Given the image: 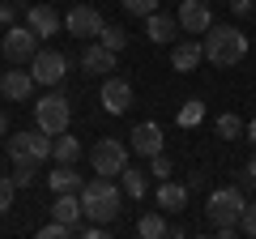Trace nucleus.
Wrapping results in <instances>:
<instances>
[{
    "label": "nucleus",
    "instance_id": "nucleus-1",
    "mask_svg": "<svg viewBox=\"0 0 256 239\" xmlns=\"http://www.w3.org/2000/svg\"><path fill=\"white\" fill-rule=\"evenodd\" d=\"M205 60H214V68H235L248 60V34L235 26H214L205 34Z\"/></svg>",
    "mask_w": 256,
    "mask_h": 239
},
{
    "label": "nucleus",
    "instance_id": "nucleus-2",
    "mask_svg": "<svg viewBox=\"0 0 256 239\" xmlns=\"http://www.w3.org/2000/svg\"><path fill=\"white\" fill-rule=\"evenodd\" d=\"M120 201H124V188H116L107 180V175H98V180H90V184L82 188V205H86V218L90 222H116L120 218Z\"/></svg>",
    "mask_w": 256,
    "mask_h": 239
},
{
    "label": "nucleus",
    "instance_id": "nucleus-3",
    "mask_svg": "<svg viewBox=\"0 0 256 239\" xmlns=\"http://www.w3.org/2000/svg\"><path fill=\"white\" fill-rule=\"evenodd\" d=\"M244 210H248V196L239 188H214L210 201H205V214L218 230H235L244 222Z\"/></svg>",
    "mask_w": 256,
    "mask_h": 239
},
{
    "label": "nucleus",
    "instance_id": "nucleus-4",
    "mask_svg": "<svg viewBox=\"0 0 256 239\" xmlns=\"http://www.w3.org/2000/svg\"><path fill=\"white\" fill-rule=\"evenodd\" d=\"M52 154H56V137H47L43 128H38V132H13V137H9V158H13V166H22V162L43 166Z\"/></svg>",
    "mask_w": 256,
    "mask_h": 239
},
{
    "label": "nucleus",
    "instance_id": "nucleus-5",
    "mask_svg": "<svg viewBox=\"0 0 256 239\" xmlns=\"http://www.w3.org/2000/svg\"><path fill=\"white\" fill-rule=\"evenodd\" d=\"M34 120H38V128L47 137H60V132H68L73 102L64 98V94H43V102H34Z\"/></svg>",
    "mask_w": 256,
    "mask_h": 239
},
{
    "label": "nucleus",
    "instance_id": "nucleus-6",
    "mask_svg": "<svg viewBox=\"0 0 256 239\" xmlns=\"http://www.w3.org/2000/svg\"><path fill=\"white\" fill-rule=\"evenodd\" d=\"M90 162H94V171H98V175L116 180V175H124V171H128V146H120V141L102 137L98 146L90 150Z\"/></svg>",
    "mask_w": 256,
    "mask_h": 239
},
{
    "label": "nucleus",
    "instance_id": "nucleus-7",
    "mask_svg": "<svg viewBox=\"0 0 256 239\" xmlns=\"http://www.w3.org/2000/svg\"><path fill=\"white\" fill-rule=\"evenodd\" d=\"M4 56H9L13 64H30L38 56V34L30 26H9V34H4Z\"/></svg>",
    "mask_w": 256,
    "mask_h": 239
},
{
    "label": "nucleus",
    "instance_id": "nucleus-8",
    "mask_svg": "<svg viewBox=\"0 0 256 239\" xmlns=\"http://www.w3.org/2000/svg\"><path fill=\"white\" fill-rule=\"evenodd\" d=\"M30 73H34L38 86H60L64 73H68V56L64 52H38L30 60Z\"/></svg>",
    "mask_w": 256,
    "mask_h": 239
},
{
    "label": "nucleus",
    "instance_id": "nucleus-9",
    "mask_svg": "<svg viewBox=\"0 0 256 239\" xmlns=\"http://www.w3.org/2000/svg\"><path fill=\"white\" fill-rule=\"evenodd\" d=\"M180 30L184 34H210L214 30V13L205 0H180Z\"/></svg>",
    "mask_w": 256,
    "mask_h": 239
},
{
    "label": "nucleus",
    "instance_id": "nucleus-10",
    "mask_svg": "<svg viewBox=\"0 0 256 239\" xmlns=\"http://www.w3.org/2000/svg\"><path fill=\"white\" fill-rule=\"evenodd\" d=\"M102 13L98 9H90V4H77V9H68V18H64V30L68 34H77V38H94V34H102Z\"/></svg>",
    "mask_w": 256,
    "mask_h": 239
},
{
    "label": "nucleus",
    "instance_id": "nucleus-11",
    "mask_svg": "<svg viewBox=\"0 0 256 239\" xmlns=\"http://www.w3.org/2000/svg\"><path fill=\"white\" fill-rule=\"evenodd\" d=\"M102 107H107L111 116H124V111L132 107V86H128L124 77H107V82H102Z\"/></svg>",
    "mask_w": 256,
    "mask_h": 239
},
{
    "label": "nucleus",
    "instance_id": "nucleus-12",
    "mask_svg": "<svg viewBox=\"0 0 256 239\" xmlns=\"http://www.w3.org/2000/svg\"><path fill=\"white\" fill-rule=\"evenodd\" d=\"M132 150L141 158H158L162 154V128H158L154 120H141L137 128H132Z\"/></svg>",
    "mask_w": 256,
    "mask_h": 239
},
{
    "label": "nucleus",
    "instance_id": "nucleus-13",
    "mask_svg": "<svg viewBox=\"0 0 256 239\" xmlns=\"http://www.w3.org/2000/svg\"><path fill=\"white\" fill-rule=\"evenodd\" d=\"M34 73H22V68H9V73L0 77V94L4 98H13V102H26L30 94H34Z\"/></svg>",
    "mask_w": 256,
    "mask_h": 239
},
{
    "label": "nucleus",
    "instance_id": "nucleus-14",
    "mask_svg": "<svg viewBox=\"0 0 256 239\" xmlns=\"http://www.w3.org/2000/svg\"><path fill=\"white\" fill-rule=\"evenodd\" d=\"M77 218H86L82 192H56V205H52V222H64V226H77Z\"/></svg>",
    "mask_w": 256,
    "mask_h": 239
},
{
    "label": "nucleus",
    "instance_id": "nucleus-15",
    "mask_svg": "<svg viewBox=\"0 0 256 239\" xmlns=\"http://www.w3.org/2000/svg\"><path fill=\"white\" fill-rule=\"evenodd\" d=\"M26 26L34 30L38 38H47V34H60V26H64V18L52 9V4H34V9L26 13Z\"/></svg>",
    "mask_w": 256,
    "mask_h": 239
},
{
    "label": "nucleus",
    "instance_id": "nucleus-16",
    "mask_svg": "<svg viewBox=\"0 0 256 239\" xmlns=\"http://www.w3.org/2000/svg\"><path fill=\"white\" fill-rule=\"evenodd\" d=\"M201 60H205V43H196V38H184V43L171 52V68L175 73H192Z\"/></svg>",
    "mask_w": 256,
    "mask_h": 239
},
{
    "label": "nucleus",
    "instance_id": "nucleus-17",
    "mask_svg": "<svg viewBox=\"0 0 256 239\" xmlns=\"http://www.w3.org/2000/svg\"><path fill=\"white\" fill-rule=\"evenodd\" d=\"M82 68L94 73V77H111V68H116V52H107L102 43L86 47V52H82Z\"/></svg>",
    "mask_w": 256,
    "mask_h": 239
},
{
    "label": "nucleus",
    "instance_id": "nucleus-18",
    "mask_svg": "<svg viewBox=\"0 0 256 239\" xmlns=\"http://www.w3.org/2000/svg\"><path fill=\"white\" fill-rule=\"evenodd\" d=\"M158 205H162L166 214H184V205H188V184L162 180V184H158Z\"/></svg>",
    "mask_w": 256,
    "mask_h": 239
},
{
    "label": "nucleus",
    "instance_id": "nucleus-19",
    "mask_svg": "<svg viewBox=\"0 0 256 239\" xmlns=\"http://www.w3.org/2000/svg\"><path fill=\"white\" fill-rule=\"evenodd\" d=\"M146 34H150V43H171V38L180 34V18L154 13V18H146Z\"/></svg>",
    "mask_w": 256,
    "mask_h": 239
},
{
    "label": "nucleus",
    "instance_id": "nucleus-20",
    "mask_svg": "<svg viewBox=\"0 0 256 239\" xmlns=\"http://www.w3.org/2000/svg\"><path fill=\"white\" fill-rule=\"evenodd\" d=\"M82 175H77V166H56V171H52V192H82Z\"/></svg>",
    "mask_w": 256,
    "mask_h": 239
},
{
    "label": "nucleus",
    "instance_id": "nucleus-21",
    "mask_svg": "<svg viewBox=\"0 0 256 239\" xmlns=\"http://www.w3.org/2000/svg\"><path fill=\"white\" fill-rule=\"evenodd\" d=\"M120 180H124V196H132V201H146V188H150V175L141 171V166H128V171L120 175Z\"/></svg>",
    "mask_w": 256,
    "mask_h": 239
},
{
    "label": "nucleus",
    "instance_id": "nucleus-22",
    "mask_svg": "<svg viewBox=\"0 0 256 239\" xmlns=\"http://www.w3.org/2000/svg\"><path fill=\"white\" fill-rule=\"evenodd\" d=\"M56 162H64V166H73L77 158H82V141L77 137H68V132H60V137H56Z\"/></svg>",
    "mask_w": 256,
    "mask_h": 239
},
{
    "label": "nucleus",
    "instance_id": "nucleus-23",
    "mask_svg": "<svg viewBox=\"0 0 256 239\" xmlns=\"http://www.w3.org/2000/svg\"><path fill=\"white\" fill-rule=\"evenodd\" d=\"M137 235H141V239H166L171 230H166V222L158 218V214H141V222H137Z\"/></svg>",
    "mask_w": 256,
    "mask_h": 239
},
{
    "label": "nucleus",
    "instance_id": "nucleus-24",
    "mask_svg": "<svg viewBox=\"0 0 256 239\" xmlns=\"http://www.w3.org/2000/svg\"><path fill=\"white\" fill-rule=\"evenodd\" d=\"M214 128H218V137L222 141H235V137H244V120H239V116H230V111H226V116H218V124H214Z\"/></svg>",
    "mask_w": 256,
    "mask_h": 239
},
{
    "label": "nucleus",
    "instance_id": "nucleus-25",
    "mask_svg": "<svg viewBox=\"0 0 256 239\" xmlns=\"http://www.w3.org/2000/svg\"><path fill=\"white\" fill-rule=\"evenodd\" d=\"M98 38H102V47H107V52H116V56L128 47V30H120V26H102Z\"/></svg>",
    "mask_w": 256,
    "mask_h": 239
},
{
    "label": "nucleus",
    "instance_id": "nucleus-26",
    "mask_svg": "<svg viewBox=\"0 0 256 239\" xmlns=\"http://www.w3.org/2000/svg\"><path fill=\"white\" fill-rule=\"evenodd\" d=\"M120 4H124L132 18H154L158 13V0H120Z\"/></svg>",
    "mask_w": 256,
    "mask_h": 239
},
{
    "label": "nucleus",
    "instance_id": "nucleus-27",
    "mask_svg": "<svg viewBox=\"0 0 256 239\" xmlns=\"http://www.w3.org/2000/svg\"><path fill=\"white\" fill-rule=\"evenodd\" d=\"M171 171H175V166H171V158H166V154L150 158V175H154L158 184H162V180H171Z\"/></svg>",
    "mask_w": 256,
    "mask_h": 239
},
{
    "label": "nucleus",
    "instance_id": "nucleus-28",
    "mask_svg": "<svg viewBox=\"0 0 256 239\" xmlns=\"http://www.w3.org/2000/svg\"><path fill=\"white\" fill-rule=\"evenodd\" d=\"M34 239H77V235H73V226H64V222H52V226H43Z\"/></svg>",
    "mask_w": 256,
    "mask_h": 239
},
{
    "label": "nucleus",
    "instance_id": "nucleus-29",
    "mask_svg": "<svg viewBox=\"0 0 256 239\" xmlns=\"http://www.w3.org/2000/svg\"><path fill=\"white\" fill-rule=\"evenodd\" d=\"M13 196H18V184H13V180H4V175H0V214H9Z\"/></svg>",
    "mask_w": 256,
    "mask_h": 239
},
{
    "label": "nucleus",
    "instance_id": "nucleus-30",
    "mask_svg": "<svg viewBox=\"0 0 256 239\" xmlns=\"http://www.w3.org/2000/svg\"><path fill=\"white\" fill-rule=\"evenodd\" d=\"M201 116H205V107H201V102H188V107L180 111V124H201Z\"/></svg>",
    "mask_w": 256,
    "mask_h": 239
},
{
    "label": "nucleus",
    "instance_id": "nucleus-31",
    "mask_svg": "<svg viewBox=\"0 0 256 239\" xmlns=\"http://www.w3.org/2000/svg\"><path fill=\"white\" fill-rule=\"evenodd\" d=\"M13 184H18V188H30V184H34V166H30V162H22L18 171H13Z\"/></svg>",
    "mask_w": 256,
    "mask_h": 239
},
{
    "label": "nucleus",
    "instance_id": "nucleus-32",
    "mask_svg": "<svg viewBox=\"0 0 256 239\" xmlns=\"http://www.w3.org/2000/svg\"><path fill=\"white\" fill-rule=\"evenodd\" d=\"M239 226L248 230V235H256V201H248V210H244V222Z\"/></svg>",
    "mask_w": 256,
    "mask_h": 239
},
{
    "label": "nucleus",
    "instance_id": "nucleus-33",
    "mask_svg": "<svg viewBox=\"0 0 256 239\" xmlns=\"http://www.w3.org/2000/svg\"><path fill=\"white\" fill-rule=\"evenodd\" d=\"M239 180H244V184H248V188H252V184H256V154H252V158H248V166H244V171H239Z\"/></svg>",
    "mask_w": 256,
    "mask_h": 239
},
{
    "label": "nucleus",
    "instance_id": "nucleus-34",
    "mask_svg": "<svg viewBox=\"0 0 256 239\" xmlns=\"http://www.w3.org/2000/svg\"><path fill=\"white\" fill-rule=\"evenodd\" d=\"M0 26H13V4L9 0H0Z\"/></svg>",
    "mask_w": 256,
    "mask_h": 239
},
{
    "label": "nucleus",
    "instance_id": "nucleus-35",
    "mask_svg": "<svg viewBox=\"0 0 256 239\" xmlns=\"http://www.w3.org/2000/svg\"><path fill=\"white\" fill-rule=\"evenodd\" d=\"M77 239H111V235H107V230H102V226H90V230H82V235H77Z\"/></svg>",
    "mask_w": 256,
    "mask_h": 239
},
{
    "label": "nucleus",
    "instance_id": "nucleus-36",
    "mask_svg": "<svg viewBox=\"0 0 256 239\" xmlns=\"http://www.w3.org/2000/svg\"><path fill=\"white\" fill-rule=\"evenodd\" d=\"M252 4H256V0H230V9H235L239 18H244V13H252Z\"/></svg>",
    "mask_w": 256,
    "mask_h": 239
},
{
    "label": "nucleus",
    "instance_id": "nucleus-37",
    "mask_svg": "<svg viewBox=\"0 0 256 239\" xmlns=\"http://www.w3.org/2000/svg\"><path fill=\"white\" fill-rule=\"evenodd\" d=\"M0 141H9V116L0 111Z\"/></svg>",
    "mask_w": 256,
    "mask_h": 239
},
{
    "label": "nucleus",
    "instance_id": "nucleus-38",
    "mask_svg": "<svg viewBox=\"0 0 256 239\" xmlns=\"http://www.w3.org/2000/svg\"><path fill=\"white\" fill-rule=\"evenodd\" d=\"M248 141H252V146H256V120H252V124H248Z\"/></svg>",
    "mask_w": 256,
    "mask_h": 239
},
{
    "label": "nucleus",
    "instance_id": "nucleus-39",
    "mask_svg": "<svg viewBox=\"0 0 256 239\" xmlns=\"http://www.w3.org/2000/svg\"><path fill=\"white\" fill-rule=\"evenodd\" d=\"M166 239H184V230H171V235H166Z\"/></svg>",
    "mask_w": 256,
    "mask_h": 239
},
{
    "label": "nucleus",
    "instance_id": "nucleus-40",
    "mask_svg": "<svg viewBox=\"0 0 256 239\" xmlns=\"http://www.w3.org/2000/svg\"><path fill=\"white\" fill-rule=\"evenodd\" d=\"M248 239H256V235H248Z\"/></svg>",
    "mask_w": 256,
    "mask_h": 239
},
{
    "label": "nucleus",
    "instance_id": "nucleus-41",
    "mask_svg": "<svg viewBox=\"0 0 256 239\" xmlns=\"http://www.w3.org/2000/svg\"><path fill=\"white\" fill-rule=\"evenodd\" d=\"M0 77H4V73H0Z\"/></svg>",
    "mask_w": 256,
    "mask_h": 239
}]
</instances>
